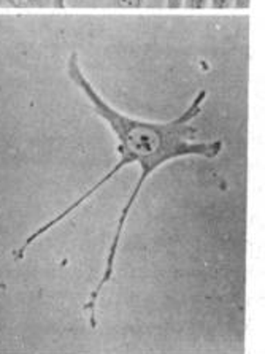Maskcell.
<instances>
[{
  "instance_id": "obj_2",
  "label": "cell",
  "mask_w": 265,
  "mask_h": 354,
  "mask_svg": "<svg viewBox=\"0 0 265 354\" xmlns=\"http://www.w3.org/2000/svg\"><path fill=\"white\" fill-rule=\"evenodd\" d=\"M115 3L120 8L134 10V8H142L145 5V0H115Z\"/></svg>"
},
{
  "instance_id": "obj_6",
  "label": "cell",
  "mask_w": 265,
  "mask_h": 354,
  "mask_svg": "<svg viewBox=\"0 0 265 354\" xmlns=\"http://www.w3.org/2000/svg\"><path fill=\"white\" fill-rule=\"evenodd\" d=\"M250 5V0H234V7L237 8H246Z\"/></svg>"
},
{
  "instance_id": "obj_3",
  "label": "cell",
  "mask_w": 265,
  "mask_h": 354,
  "mask_svg": "<svg viewBox=\"0 0 265 354\" xmlns=\"http://www.w3.org/2000/svg\"><path fill=\"white\" fill-rule=\"evenodd\" d=\"M208 7L213 10H227L234 7V0H208Z\"/></svg>"
},
{
  "instance_id": "obj_1",
  "label": "cell",
  "mask_w": 265,
  "mask_h": 354,
  "mask_svg": "<svg viewBox=\"0 0 265 354\" xmlns=\"http://www.w3.org/2000/svg\"><path fill=\"white\" fill-rule=\"evenodd\" d=\"M67 75L72 82L78 86L88 100L93 105V109L102 120H104L110 129L115 133L118 140V153H120V159L115 167L110 171H107V175L97 181V183L91 187L89 191H86L83 196L78 197L72 205H68L66 210L61 212L57 216L50 219L45 226L37 229L34 234L29 235L24 245L16 251V261L23 259L26 251L29 250V246L34 241L43 237L48 230H51L56 224H59L62 219H66L70 213H73L78 207L88 201L89 197H93L100 187H104L108 181L115 178L120 174L121 169L126 167L129 164H138L140 165V178L135 183L134 189L129 196L126 205L122 207L120 219H118V226L113 235V240L108 248V254L105 259V269L102 273L100 281L97 283L94 291L91 292V297L88 302L84 304L86 313L89 315L91 326H95V304L99 300L100 292L104 291V288L110 283L113 272H115V259L118 248H120L121 237L126 227V221L129 218V213L137 202V198L142 192L146 180L154 174L156 170L162 165L170 162V160L181 159V158H203V159H214L223 153L224 143L223 140H212V142H197L194 140L196 136V129L191 126V122L199 118L202 113L203 104L207 100V91L202 89L196 94V97L192 99L188 109L183 113L175 118V120L167 121V122H153V121H143L137 120V118L127 116L118 111L116 109L108 104V102L97 93L93 83L86 78L83 68L80 66V59L77 53H72L67 61Z\"/></svg>"
},
{
  "instance_id": "obj_7",
  "label": "cell",
  "mask_w": 265,
  "mask_h": 354,
  "mask_svg": "<svg viewBox=\"0 0 265 354\" xmlns=\"http://www.w3.org/2000/svg\"><path fill=\"white\" fill-rule=\"evenodd\" d=\"M56 7H66V3H64V0H56Z\"/></svg>"
},
{
  "instance_id": "obj_4",
  "label": "cell",
  "mask_w": 265,
  "mask_h": 354,
  "mask_svg": "<svg viewBox=\"0 0 265 354\" xmlns=\"http://www.w3.org/2000/svg\"><path fill=\"white\" fill-rule=\"evenodd\" d=\"M185 7L191 10L208 8V0H185Z\"/></svg>"
},
{
  "instance_id": "obj_5",
  "label": "cell",
  "mask_w": 265,
  "mask_h": 354,
  "mask_svg": "<svg viewBox=\"0 0 265 354\" xmlns=\"http://www.w3.org/2000/svg\"><path fill=\"white\" fill-rule=\"evenodd\" d=\"M165 2H167V8H170V10L185 7V0H165Z\"/></svg>"
}]
</instances>
